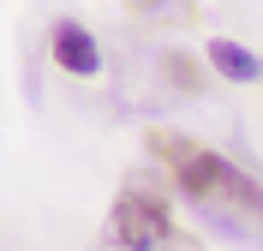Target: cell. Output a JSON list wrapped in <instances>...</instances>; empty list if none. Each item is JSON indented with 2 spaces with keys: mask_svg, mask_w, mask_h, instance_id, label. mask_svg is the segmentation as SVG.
Returning <instances> with one entry per match:
<instances>
[{
  "mask_svg": "<svg viewBox=\"0 0 263 251\" xmlns=\"http://www.w3.org/2000/svg\"><path fill=\"white\" fill-rule=\"evenodd\" d=\"M108 239L120 251H203L197 234H185L174 209H167L149 185H126L114 198V216H108Z\"/></svg>",
  "mask_w": 263,
  "mask_h": 251,
  "instance_id": "obj_2",
  "label": "cell"
},
{
  "mask_svg": "<svg viewBox=\"0 0 263 251\" xmlns=\"http://www.w3.org/2000/svg\"><path fill=\"white\" fill-rule=\"evenodd\" d=\"M138 12H149V18H174V24H192V0H138Z\"/></svg>",
  "mask_w": 263,
  "mask_h": 251,
  "instance_id": "obj_5",
  "label": "cell"
},
{
  "mask_svg": "<svg viewBox=\"0 0 263 251\" xmlns=\"http://www.w3.org/2000/svg\"><path fill=\"white\" fill-rule=\"evenodd\" d=\"M162 72L180 84V96H192V90H197V66H192V60H180V54H167V60H162Z\"/></svg>",
  "mask_w": 263,
  "mask_h": 251,
  "instance_id": "obj_6",
  "label": "cell"
},
{
  "mask_svg": "<svg viewBox=\"0 0 263 251\" xmlns=\"http://www.w3.org/2000/svg\"><path fill=\"white\" fill-rule=\"evenodd\" d=\"M48 42H54L60 72H72V78H96V72H102V48H96V36H90V24L60 18V24L48 30Z\"/></svg>",
  "mask_w": 263,
  "mask_h": 251,
  "instance_id": "obj_3",
  "label": "cell"
},
{
  "mask_svg": "<svg viewBox=\"0 0 263 251\" xmlns=\"http://www.w3.org/2000/svg\"><path fill=\"white\" fill-rule=\"evenodd\" d=\"M144 150L203 221H215L233 239H263V185L239 173L228 156H215L210 144H197L185 132H167V126L144 132Z\"/></svg>",
  "mask_w": 263,
  "mask_h": 251,
  "instance_id": "obj_1",
  "label": "cell"
},
{
  "mask_svg": "<svg viewBox=\"0 0 263 251\" xmlns=\"http://www.w3.org/2000/svg\"><path fill=\"white\" fill-rule=\"evenodd\" d=\"M210 66L221 72L228 84H251L257 78V54L239 48V42H228V36H210Z\"/></svg>",
  "mask_w": 263,
  "mask_h": 251,
  "instance_id": "obj_4",
  "label": "cell"
}]
</instances>
